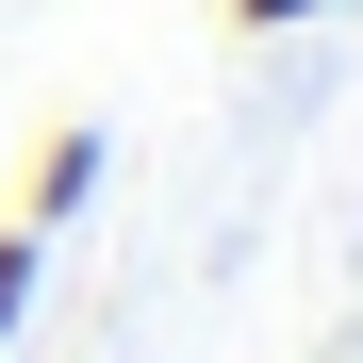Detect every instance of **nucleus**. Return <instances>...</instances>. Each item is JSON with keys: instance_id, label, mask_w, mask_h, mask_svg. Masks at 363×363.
Returning <instances> with one entry per match:
<instances>
[{"instance_id": "obj_1", "label": "nucleus", "mask_w": 363, "mask_h": 363, "mask_svg": "<svg viewBox=\"0 0 363 363\" xmlns=\"http://www.w3.org/2000/svg\"><path fill=\"white\" fill-rule=\"evenodd\" d=\"M99 165H116V133H99V116H67V133H33V182H17V231H67V215L99 199Z\"/></svg>"}, {"instance_id": "obj_3", "label": "nucleus", "mask_w": 363, "mask_h": 363, "mask_svg": "<svg viewBox=\"0 0 363 363\" xmlns=\"http://www.w3.org/2000/svg\"><path fill=\"white\" fill-rule=\"evenodd\" d=\"M231 33H297V17H330V0H215Z\"/></svg>"}, {"instance_id": "obj_2", "label": "nucleus", "mask_w": 363, "mask_h": 363, "mask_svg": "<svg viewBox=\"0 0 363 363\" xmlns=\"http://www.w3.org/2000/svg\"><path fill=\"white\" fill-rule=\"evenodd\" d=\"M33 281H50V231H17V215H0V347H17V314H33Z\"/></svg>"}]
</instances>
